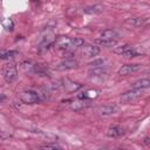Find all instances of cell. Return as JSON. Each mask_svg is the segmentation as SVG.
<instances>
[{"label": "cell", "mask_w": 150, "mask_h": 150, "mask_svg": "<svg viewBox=\"0 0 150 150\" xmlns=\"http://www.w3.org/2000/svg\"><path fill=\"white\" fill-rule=\"evenodd\" d=\"M84 41L81 38H69V36H60L55 40L54 47L59 50H70L77 47H82Z\"/></svg>", "instance_id": "obj_1"}, {"label": "cell", "mask_w": 150, "mask_h": 150, "mask_svg": "<svg viewBox=\"0 0 150 150\" xmlns=\"http://www.w3.org/2000/svg\"><path fill=\"white\" fill-rule=\"evenodd\" d=\"M19 98L25 104H35L40 101V95L35 90L28 89V90L21 91L20 95H19Z\"/></svg>", "instance_id": "obj_2"}, {"label": "cell", "mask_w": 150, "mask_h": 150, "mask_svg": "<svg viewBox=\"0 0 150 150\" xmlns=\"http://www.w3.org/2000/svg\"><path fill=\"white\" fill-rule=\"evenodd\" d=\"M16 75H18V70H16V67L13 63L6 64L2 68V76H4L5 81L8 82V83L13 82L16 79Z\"/></svg>", "instance_id": "obj_3"}, {"label": "cell", "mask_w": 150, "mask_h": 150, "mask_svg": "<svg viewBox=\"0 0 150 150\" xmlns=\"http://www.w3.org/2000/svg\"><path fill=\"white\" fill-rule=\"evenodd\" d=\"M81 54L84 57H94L100 54V48L95 45H83L81 47Z\"/></svg>", "instance_id": "obj_4"}, {"label": "cell", "mask_w": 150, "mask_h": 150, "mask_svg": "<svg viewBox=\"0 0 150 150\" xmlns=\"http://www.w3.org/2000/svg\"><path fill=\"white\" fill-rule=\"evenodd\" d=\"M79 64V62L74 59H66L63 61H61L60 63L56 64V69L57 70H70V69H74L76 68Z\"/></svg>", "instance_id": "obj_5"}, {"label": "cell", "mask_w": 150, "mask_h": 150, "mask_svg": "<svg viewBox=\"0 0 150 150\" xmlns=\"http://www.w3.org/2000/svg\"><path fill=\"white\" fill-rule=\"evenodd\" d=\"M141 69V66L137 63H130V64H124L118 69V75H129L131 73H135Z\"/></svg>", "instance_id": "obj_6"}, {"label": "cell", "mask_w": 150, "mask_h": 150, "mask_svg": "<svg viewBox=\"0 0 150 150\" xmlns=\"http://www.w3.org/2000/svg\"><path fill=\"white\" fill-rule=\"evenodd\" d=\"M100 40L104 41H117L118 39V33L115 29H105L100 34Z\"/></svg>", "instance_id": "obj_7"}, {"label": "cell", "mask_w": 150, "mask_h": 150, "mask_svg": "<svg viewBox=\"0 0 150 150\" xmlns=\"http://www.w3.org/2000/svg\"><path fill=\"white\" fill-rule=\"evenodd\" d=\"M124 132H125V130L121 125H111V127L108 128V130H107L105 134H107L108 137L115 138V137H120V136L124 135Z\"/></svg>", "instance_id": "obj_8"}, {"label": "cell", "mask_w": 150, "mask_h": 150, "mask_svg": "<svg viewBox=\"0 0 150 150\" xmlns=\"http://www.w3.org/2000/svg\"><path fill=\"white\" fill-rule=\"evenodd\" d=\"M98 90H96V89H89V90H84L83 93H80V94H77V98L79 100H86V101H88V100H93V98H96L97 96H98Z\"/></svg>", "instance_id": "obj_9"}, {"label": "cell", "mask_w": 150, "mask_h": 150, "mask_svg": "<svg viewBox=\"0 0 150 150\" xmlns=\"http://www.w3.org/2000/svg\"><path fill=\"white\" fill-rule=\"evenodd\" d=\"M141 96V90H137V89H132L131 91H127L124 93L122 96H121V100L123 102H130L135 98H138Z\"/></svg>", "instance_id": "obj_10"}, {"label": "cell", "mask_w": 150, "mask_h": 150, "mask_svg": "<svg viewBox=\"0 0 150 150\" xmlns=\"http://www.w3.org/2000/svg\"><path fill=\"white\" fill-rule=\"evenodd\" d=\"M118 110V107L116 104H107V105H103L98 109V112L103 116H109V115H112L115 114L116 111Z\"/></svg>", "instance_id": "obj_11"}, {"label": "cell", "mask_w": 150, "mask_h": 150, "mask_svg": "<svg viewBox=\"0 0 150 150\" xmlns=\"http://www.w3.org/2000/svg\"><path fill=\"white\" fill-rule=\"evenodd\" d=\"M145 88H150V79H141L132 83V89L142 90Z\"/></svg>", "instance_id": "obj_12"}, {"label": "cell", "mask_w": 150, "mask_h": 150, "mask_svg": "<svg viewBox=\"0 0 150 150\" xmlns=\"http://www.w3.org/2000/svg\"><path fill=\"white\" fill-rule=\"evenodd\" d=\"M88 105V101H86V100H76V101H71L70 103H69V107H70V109L71 110H81V109H83V108H86Z\"/></svg>", "instance_id": "obj_13"}, {"label": "cell", "mask_w": 150, "mask_h": 150, "mask_svg": "<svg viewBox=\"0 0 150 150\" xmlns=\"http://www.w3.org/2000/svg\"><path fill=\"white\" fill-rule=\"evenodd\" d=\"M63 88H64L66 91L73 93V91H77V90L81 88V84H79V83H76V82H73V81H64Z\"/></svg>", "instance_id": "obj_14"}, {"label": "cell", "mask_w": 150, "mask_h": 150, "mask_svg": "<svg viewBox=\"0 0 150 150\" xmlns=\"http://www.w3.org/2000/svg\"><path fill=\"white\" fill-rule=\"evenodd\" d=\"M144 21H145V19H142V18H128L125 20V23L131 27H138V26L143 25Z\"/></svg>", "instance_id": "obj_15"}, {"label": "cell", "mask_w": 150, "mask_h": 150, "mask_svg": "<svg viewBox=\"0 0 150 150\" xmlns=\"http://www.w3.org/2000/svg\"><path fill=\"white\" fill-rule=\"evenodd\" d=\"M132 47L130 45H122V46H118V47H115L114 48V53L115 54H118V55H124L127 52H129Z\"/></svg>", "instance_id": "obj_16"}, {"label": "cell", "mask_w": 150, "mask_h": 150, "mask_svg": "<svg viewBox=\"0 0 150 150\" xmlns=\"http://www.w3.org/2000/svg\"><path fill=\"white\" fill-rule=\"evenodd\" d=\"M18 53L14 52V50H2L0 53V57L2 60H8V59H13Z\"/></svg>", "instance_id": "obj_17"}, {"label": "cell", "mask_w": 150, "mask_h": 150, "mask_svg": "<svg viewBox=\"0 0 150 150\" xmlns=\"http://www.w3.org/2000/svg\"><path fill=\"white\" fill-rule=\"evenodd\" d=\"M89 75L90 76H103L105 75V70L103 68H91L89 70Z\"/></svg>", "instance_id": "obj_18"}, {"label": "cell", "mask_w": 150, "mask_h": 150, "mask_svg": "<svg viewBox=\"0 0 150 150\" xmlns=\"http://www.w3.org/2000/svg\"><path fill=\"white\" fill-rule=\"evenodd\" d=\"M2 27L7 30V32H12L13 30V27H14V23L11 19H5L2 21Z\"/></svg>", "instance_id": "obj_19"}, {"label": "cell", "mask_w": 150, "mask_h": 150, "mask_svg": "<svg viewBox=\"0 0 150 150\" xmlns=\"http://www.w3.org/2000/svg\"><path fill=\"white\" fill-rule=\"evenodd\" d=\"M96 42L100 46H103V47H112V46L116 45V41H104V40H100V39H97Z\"/></svg>", "instance_id": "obj_20"}, {"label": "cell", "mask_w": 150, "mask_h": 150, "mask_svg": "<svg viewBox=\"0 0 150 150\" xmlns=\"http://www.w3.org/2000/svg\"><path fill=\"white\" fill-rule=\"evenodd\" d=\"M83 11L86 13H100L102 9L100 6H90V7H86Z\"/></svg>", "instance_id": "obj_21"}, {"label": "cell", "mask_w": 150, "mask_h": 150, "mask_svg": "<svg viewBox=\"0 0 150 150\" xmlns=\"http://www.w3.org/2000/svg\"><path fill=\"white\" fill-rule=\"evenodd\" d=\"M141 53L135 48V47H132L129 52H127L125 54H124V56H127V57H135V56H138Z\"/></svg>", "instance_id": "obj_22"}, {"label": "cell", "mask_w": 150, "mask_h": 150, "mask_svg": "<svg viewBox=\"0 0 150 150\" xmlns=\"http://www.w3.org/2000/svg\"><path fill=\"white\" fill-rule=\"evenodd\" d=\"M40 150H61V149L55 148V146H52V145H45V146L40 148Z\"/></svg>", "instance_id": "obj_23"}, {"label": "cell", "mask_w": 150, "mask_h": 150, "mask_svg": "<svg viewBox=\"0 0 150 150\" xmlns=\"http://www.w3.org/2000/svg\"><path fill=\"white\" fill-rule=\"evenodd\" d=\"M144 143H145L146 145H150V137H146V138H144Z\"/></svg>", "instance_id": "obj_24"}, {"label": "cell", "mask_w": 150, "mask_h": 150, "mask_svg": "<svg viewBox=\"0 0 150 150\" xmlns=\"http://www.w3.org/2000/svg\"><path fill=\"white\" fill-rule=\"evenodd\" d=\"M117 150H124V149H117Z\"/></svg>", "instance_id": "obj_25"}]
</instances>
